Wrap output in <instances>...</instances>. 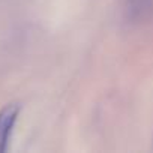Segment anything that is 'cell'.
<instances>
[{"label": "cell", "mask_w": 153, "mask_h": 153, "mask_svg": "<svg viewBox=\"0 0 153 153\" xmlns=\"http://www.w3.org/2000/svg\"><path fill=\"white\" fill-rule=\"evenodd\" d=\"M20 113V105L12 104L5 107L2 111H0V153L5 152L9 143V137L12 132V128L17 122Z\"/></svg>", "instance_id": "obj_1"}]
</instances>
